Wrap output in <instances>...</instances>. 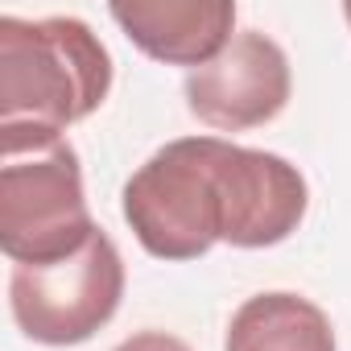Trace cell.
<instances>
[{"label": "cell", "mask_w": 351, "mask_h": 351, "mask_svg": "<svg viewBox=\"0 0 351 351\" xmlns=\"http://www.w3.org/2000/svg\"><path fill=\"white\" fill-rule=\"evenodd\" d=\"M306 178L277 153L223 136H178L124 182V219L157 261H199L219 240L273 248L306 219Z\"/></svg>", "instance_id": "obj_1"}, {"label": "cell", "mask_w": 351, "mask_h": 351, "mask_svg": "<svg viewBox=\"0 0 351 351\" xmlns=\"http://www.w3.org/2000/svg\"><path fill=\"white\" fill-rule=\"evenodd\" d=\"M112 91V54L79 17H0V149L62 141Z\"/></svg>", "instance_id": "obj_2"}, {"label": "cell", "mask_w": 351, "mask_h": 351, "mask_svg": "<svg viewBox=\"0 0 351 351\" xmlns=\"http://www.w3.org/2000/svg\"><path fill=\"white\" fill-rule=\"evenodd\" d=\"M95 219L71 141L0 149V248L13 265H54L75 256Z\"/></svg>", "instance_id": "obj_3"}, {"label": "cell", "mask_w": 351, "mask_h": 351, "mask_svg": "<svg viewBox=\"0 0 351 351\" xmlns=\"http://www.w3.org/2000/svg\"><path fill=\"white\" fill-rule=\"evenodd\" d=\"M124 298V261L99 228L75 256L54 265H13L9 306L25 339L46 347L87 343L112 322Z\"/></svg>", "instance_id": "obj_4"}, {"label": "cell", "mask_w": 351, "mask_h": 351, "mask_svg": "<svg viewBox=\"0 0 351 351\" xmlns=\"http://www.w3.org/2000/svg\"><path fill=\"white\" fill-rule=\"evenodd\" d=\"M182 91H186V108L207 128L248 132L285 112L293 75H289L285 50L269 34L244 29L223 46L219 58L191 71Z\"/></svg>", "instance_id": "obj_5"}, {"label": "cell", "mask_w": 351, "mask_h": 351, "mask_svg": "<svg viewBox=\"0 0 351 351\" xmlns=\"http://www.w3.org/2000/svg\"><path fill=\"white\" fill-rule=\"evenodd\" d=\"M124 38L165 66H207L236 38L232 0H116L108 9Z\"/></svg>", "instance_id": "obj_6"}, {"label": "cell", "mask_w": 351, "mask_h": 351, "mask_svg": "<svg viewBox=\"0 0 351 351\" xmlns=\"http://www.w3.org/2000/svg\"><path fill=\"white\" fill-rule=\"evenodd\" d=\"M223 351H335V330L322 306L302 293H256L228 326Z\"/></svg>", "instance_id": "obj_7"}, {"label": "cell", "mask_w": 351, "mask_h": 351, "mask_svg": "<svg viewBox=\"0 0 351 351\" xmlns=\"http://www.w3.org/2000/svg\"><path fill=\"white\" fill-rule=\"evenodd\" d=\"M112 351H191L178 335H165V330H136L132 339H124Z\"/></svg>", "instance_id": "obj_8"}, {"label": "cell", "mask_w": 351, "mask_h": 351, "mask_svg": "<svg viewBox=\"0 0 351 351\" xmlns=\"http://www.w3.org/2000/svg\"><path fill=\"white\" fill-rule=\"evenodd\" d=\"M343 17H347V25H351V0H347V5H343Z\"/></svg>", "instance_id": "obj_9"}]
</instances>
